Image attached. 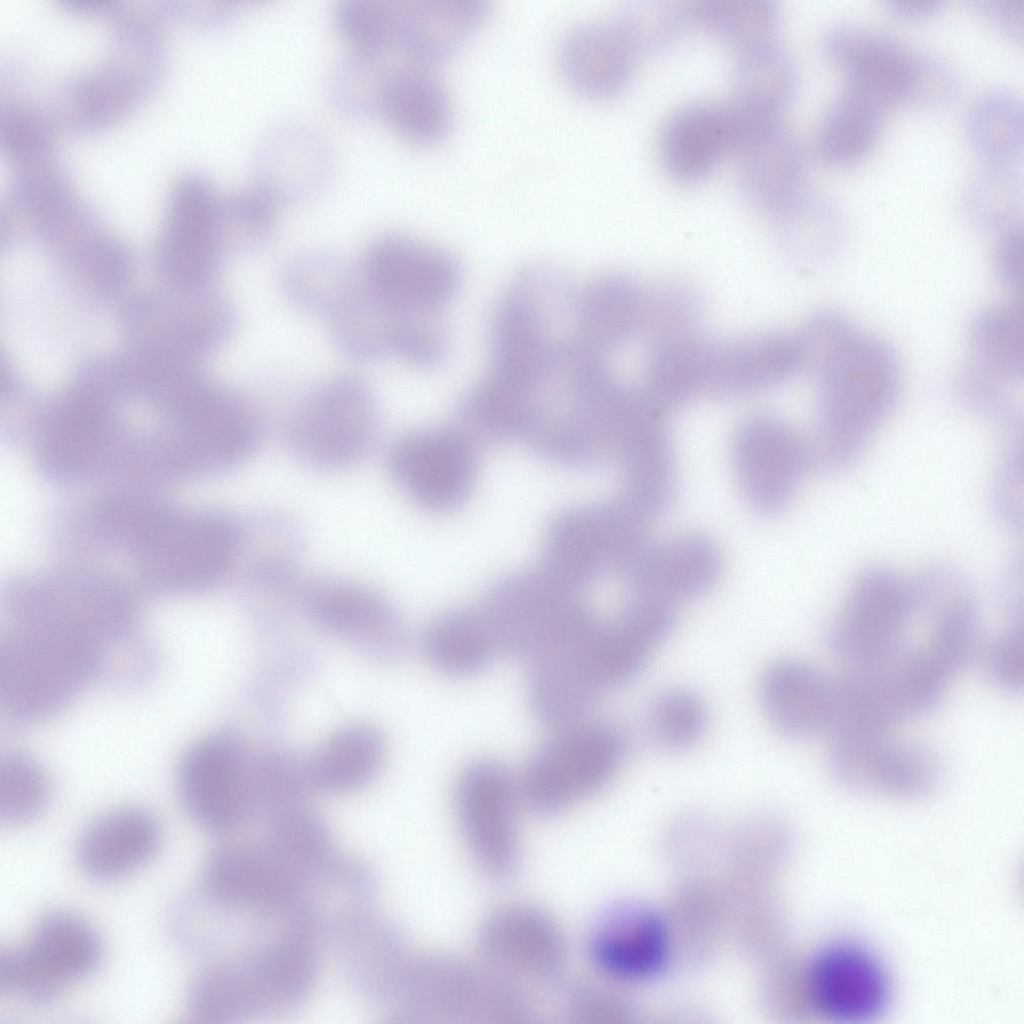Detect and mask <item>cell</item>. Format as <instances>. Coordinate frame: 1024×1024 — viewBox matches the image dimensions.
<instances>
[{"mask_svg":"<svg viewBox=\"0 0 1024 1024\" xmlns=\"http://www.w3.org/2000/svg\"><path fill=\"white\" fill-rule=\"evenodd\" d=\"M828 766L843 786L898 798L924 796L943 776L942 759L933 748L890 735L832 736Z\"/></svg>","mask_w":1024,"mask_h":1024,"instance_id":"obj_22","label":"cell"},{"mask_svg":"<svg viewBox=\"0 0 1024 1024\" xmlns=\"http://www.w3.org/2000/svg\"><path fill=\"white\" fill-rule=\"evenodd\" d=\"M816 378L814 464L843 470L858 461L893 411L900 393L899 363L885 341L856 333Z\"/></svg>","mask_w":1024,"mask_h":1024,"instance_id":"obj_2","label":"cell"},{"mask_svg":"<svg viewBox=\"0 0 1024 1024\" xmlns=\"http://www.w3.org/2000/svg\"><path fill=\"white\" fill-rule=\"evenodd\" d=\"M921 608L916 576L873 566L853 581L824 631L828 648L851 664L884 656L904 645L903 638Z\"/></svg>","mask_w":1024,"mask_h":1024,"instance_id":"obj_11","label":"cell"},{"mask_svg":"<svg viewBox=\"0 0 1024 1024\" xmlns=\"http://www.w3.org/2000/svg\"><path fill=\"white\" fill-rule=\"evenodd\" d=\"M422 651L428 663L451 677H469L485 669L498 652L478 607L447 610L424 631Z\"/></svg>","mask_w":1024,"mask_h":1024,"instance_id":"obj_40","label":"cell"},{"mask_svg":"<svg viewBox=\"0 0 1024 1024\" xmlns=\"http://www.w3.org/2000/svg\"><path fill=\"white\" fill-rule=\"evenodd\" d=\"M592 965L605 978L639 983L668 967L672 940L664 917L648 905L616 903L593 922L587 937Z\"/></svg>","mask_w":1024,"mask_h":1024,"instance_id":"obj_24","label":"cell"},{"mask_svg":"<svg viewBox=\"0 0 1024 1024\" xmlns=\"http://www.w3.org/2000/svg\"><path fill=\"white\" fill-rule=\"evenodd\" d=\"M800 83L792 53L774 40L739 50L733 73L732 102L753 112L781 117Z\"/></svg>","mask_w":1024,"mask_h":1024,"instance_id":"obj_39","label":"cell"},{"mask_svg":"<svg viewBox=\"0 0 1024 1024\" xmlns=\"http://www.w3.org/2000/svg\"><path fill=\"white\" fill-rule=\"evenodd\" d=\"M627 739L617 727L585 721L558 729L530 757L518 782L523 806L559 815L603 789L619 771Z\"/></svg>","mask_w":1024,"mask_h":1024,"instance_id":"obj_8","label":"cell"},{"mask_svg":"<svg viewBox=\"0 0 1024 1024\" xmlns=\"http://www.w3.org/2000/svg\"><path fill=\"white\" fill-rule=\"evenodd\" d=\"M391 998L416 1021L512 1023L528 1014L522 989L480 961L441 953L409 957Z\"/></svg>","mask_w":1024,"mask_h":1024,"instance_id":"obj_6","label":"cell"},{"mask_svg":"<svg viewBox=\"0 0 1024 1024\" xmlns=\"http://www.w3.org/2000/svg\"><path fill=\"white\" fill-rule=\"evenodd\" d=\"M646 730L650 740L667 753H682L696 746L708 726L704 701L686 688H671L659 693L649 704Z\"/></svg>","mask_w":1024,"mask_h":1024,"instance_id":"obj_47","label":"cell"},{"mask_svg":"<svg viewBox=\"0 0 1024 1024\" xmlns=\"http://www.w3.org/2000/svg\"><path fill=\"white\" fill-rule=\"evenodd\" d=\"M384 755L385 743L376 728L365 724L344 727L306 758L310 786L328 793L355 791L373 779Z\"/></svg>","mask_w":1024,"mask_h":1024,"instance_id":"obj_38","label":"cell"},{"mask_svg":"<svg viewBox=\"0 0 1024 1024\" xmlns=\"http://www.w3.org/2000/svg\"><path fill=\"white\" fill-rule=\"evenodd\" d=\"M49 797V783L41 766L22 754H9L0 762V818L21 824L38 816Z\"/></svg>","mask_w":1024,"mask_h":1024,"instance_id":"obj_53","label":"cell"},{"mask_svg":"<svg viewBox=\"0 0 1024 1024\" xmlns=\"http://www.w3.org/2000/svg\"><path fill=\"white\" fill-rule=\"evenodd\" d=\"M312 870L272 837L216 848L203 870L202 893L238 911L291 912Z\"/></svg>","mask_w":1024,"mask_h":1024,"instance_id":"obj_13","label":"cell"},{"mask_svg":"<svg viewBox=\"0 0 1024 1024\" xmlns=\"http://www.w3.org/2000/svg\"><path fill=\"white\" fill-rule=\"evenodd\" d=\"M973 368L998 382L1023 374V321L1016 306L997 305L979 313L971 327Z\"/></svg>","mask_w":1024,"mask_h":1024,"instance_id":"obj_43","label":"cell"},{"mask_svg":"<svg viewBox=\"0 0 1024 1024\" xmlns=\"http://www.w3.org/2000/svg\"><path fill=\"white\" fill-rule=\"evenodd\" d=\"M479 961L523 990L560 978L567 962L565 936L552 916L531 904L495 908L477 933Z\"/></svg>","mask_w":1024,"mask_h":1024,"instance_id":"obj_21","label":"cell"},{"mask_svg":"<svg viewBox=\"0 0 1024 1024\" xmlns=\"http://www.w3.org/2000/svg\"><path fill=\"white\" fill-rule=\"evenodd\" d=\"M21 955L47 989L58 998L71 982L99 965L102 946L94 928L64 911L44 915L34 926Z\"/></svg>","mask_w":1024,"mask_h":1024,"instance_id":"obj_33","label":"cell"},{"mask_svg":"<svg viewBox=\"0 0 1024 1024\" xmlns=\"http://www.w3.org/2000/svg\"><path fill=\"white\" fill-rule=\"evenodd\" d=\"M479 447L456 425L416 429L399 437L387 455L396 486L414 504L436 514L462 507L479 472Z\"/></svg>","mask_w":1024,"mask_h":1024,"instance_id":"obj_16","label":"cell"},{"mask_svg":"<svg viewBox=\"0 0 1024 1024\" xmlns=\"http://www.w3.org/2000/svg\"><path fill=\"white\" fill-rule=\"evenodd\" d=\"M558 56L568 84L597 99L615 96L626 87L638 57L613 18L570 29L561 40Z\"/></svg>","mask_w":1024,"mask_h":1024,"instance_id":"obj_31","label":"cell"},{"mask_svg":"<svg viewBox=\"0 0 1024 1024\" xmlns=\"http://www.w3.org/2000/svg\"><path fill=\"white\" fill-rule=\"evenodd\" d=\"M140 575L162 591L209 588L246 560L251 522L213 510L124 502L109 526Z\"/></svg>","mask_w":1024,"mask_h":1024,"instance_id":"obj_1","label":"cell"},{"mask_svg":"<svg viewBox=\"0 0 1024 1024\" xmlns=\"http://www.w3.org/2000/svg\"><path fill=\"white\" fill-rule=\"evenodd\" d=\"M105 652L63 627L9 623L0 648L2 706L19 720L54 715L98 674Z\"/></svg>","mask_w":1024,"mask_h":1024,"instance_id":"obj_4","label":"cell"},{"mask_svg":"<svg viewBox=\"0 0 1024 1024\" xmlns=\"http://www.w3.org/2000/svg\"><path fill=\"white\" fill-rule=\"evenodd\" d=\"M291 590L308 618L334 636L384 660L404 651L402 618L390 600L373 588L336 576L298 574Z\"/></svg>","mask_w":1024,"mask_h":1024,"instance_id":"obj_19","label":"cell"},{"mask_svg":"<svg viewBox=\"0 0 1024 1024\" xmlns=\"http://www.w3.org/2000/svg\"><path fill=\"white\" fill-rule=\"evenodd\" d=\"M731 457L743 497L764 515L783 511L814 465L812 445L790 425L768 415L741 423L733 436Z\"/></svg>","mask_w":1024,"mask_h":1024,"instance_id":"obj_20","label":"cell"},{"mask_svg":"<svg viewBox=\"0 0 1024 1024\" xmlns=\"http://www.w3.org/2000/svg\"><path fill=\"white\" fill-rule=\"evenodd\" d=\"M885 109L851 88L828 106L818 125L815 148L833 166H847L864 158L876 144Z\"/></svg>","mask_w":1024,"mask_h":1024,"instance_id":"obj_42","label":"cell"},{"mask_svg":"<svg viewBox=\"0 0 1024 1024\" xmlns=\"http://www.w3.org/2000/svg\"><path fill=\"white\" fill-rule=\"evenodd\" d=\"M603 621L592 616L528 661V700L540 723L558 730L583 722L609 690L599 654Z\"/></svg>","mask_w":1024,"mask_h":1024,"instance_id":"obj_18","label":"cell"},{"mask_svg":"<svg viewBox=\"0 0 1024 1024\" xmlns=\"http://www.w3.org/2000/svg\"><path fill=\"white\" fill-rule=\"evenodd\" d=\"M359 273L384 306L415 316H440L459 291L463 275L449 252L397 233L372 241Z\"/></svg>","mask_w":1024,"mask_h":1024,"instance_id":"obj_15","label":"cell"},{"mask_svg":"<svg viewBox=\"0 0 1024 1024\" xmlns=\"http://www.w3.org/2000/svg\"><path fill=\"white\" fill-rule=\"evenodd\" d=\"M380 427L377 400L354 376L317 385L295 407L285 427L292 455L311 469L337 472L365 459Z\"/></svg>","mask_w":1024,"mask_h":1024,"instance_id":"obj_9","label":"cell"},{"mask_svg":"<svg viewBox=\"0 0 1024 1024\" xmlns=\"http://www.w3.org/2000/svg\"><path fill=\"white\" fill-rule=\"evenodd\" d=\"M498 651L530 661L569 634L592 610L539 568L497 578L477 605Z\"/></svg>","mask_w":1024,"mask_h":1024,"instance_id":"obj_10","label":"cell"},{"mask_svg":"<svg viewBox=\"0 0 1024 1024\" xmlns=\"http://www.w3.org/2000/svg\"><path fill=\"white\" fill-rule=\"evenodd\" d=\"M613 19L637 56L667 49L692 21L689 3L675 0L628 1Z\"/></svg>","mask_w":1024,"mask_h":1024,"instance_id":"obj_49","label":"cell"},{"mask_svg":"<svg viewBox=\"0 0 1024 1024\" xmlns=\"http://www.w3.org/2000/svg\"><path fill=\"white\" fill-rule=\"evenodd\" d=\"M804 997L811 1012L835 1024H861L886 1013L893 981L884 961L869 945L836 938L820 945L803 974Z\"/></svg>","mask_w":1024,"mask_h":1024,"instance_id":"obj_17","label":"cell"},{"mask_svg":"<svg viewBox=\"0 0 1024 1024\" xmlns=\"http://www.w3.org/2000/svg\"><path fill=\"white\" fill-rule=\"evenodd\" d=\"M692 21L738 50L773 40L780 10L772 0H696Z\"/></svg>","mask_w":1024,"mask_h":1024,"instance_id":"obj_46","label":"cell"},{"mask_svg":"<svg viewBox=\"0 0 1024 1024\" xmlns=\"http://www.w3.org/2000/svg\"><path fill=\"white\" fill-rule=\"evenodd\" d=\"M255 768L239 734L220 731L201 738L178 767V793L186 812L210 831L239 828L256 813Z\"/></svg>","mask_w":1024,"mask_h":1024,"instance_id":"obj_14","label":"cell"},{"mask_svg":"<svg viewBox=\"0 0 1024 1024\" xmlns=\"http://www.w3.org/2000/svg\"><path fill=\"white\" fill-rule=\"evenodd\" d=\"M801 371L794 336L758 333L707 343L705 391L732 398L777 385Z\"/></svg>","mask_w":1024,"mask_h":1024,"instance_id":"obj_26","label":"cell"},{"mask_svg":"<svg viewBox=\"0 0 1024 1024\" xmlns=\"http://www.w3.org/2000/svg\"><path fill=\"white\" fill-rule=\"evenodd\" d=\"M735 147L736 128L729 103L686 104L668 116L659 137L664 168L674 179L687 183L705 177Z\"/></svg>","mask_w":1024,"mask_h":1024,"instance_id":"obj_29","label":"cell"},{"mask_svg":"<svg viewBox=\"0 0 1024 1024\" xmlns=\"http://www.w3.org/2000/svg\"><path fill=\"white\" fill-rule=\"evenodd\" d=\"M707 342L697 332L652 339L644 364V392L664 411L705 391Z\"/></svg>","mask_w":1024,"mask_h":1024,"instance_id":"obj_41","label":"cell"},{"mask_svg":"<svg viewBox=\"0 0 1024 1024\" xmlns=\"http://www.w3.org/2000/svg\"><path fill=\"white\" fill-rule=\"evenodd\" d=\"M280 205L273 193L258 183L227 202L225 212L235 225L239 243L245 250L265 242L273 230Z\"/></svg>","mask_w":1024,"mask_h":1024,"instance_id":"obj_56","label":"cell"},{"mask_svg":"<svg viewBox=\"0 0 1024 1024\" xmlns=\"http://www.w3.org/2000/svg\"><path fill=\"white\" fill-rule=\"evenodd\" d=\"M970 4L994 30L1012 40H1023L1024 0H973Z\"/></svg>","mask_w":1024,"mask_h":1024,"instance_id":"obj_59","label":"cell"},{"mask_svg":"<svg viewBox=\"0 0 1024 1024\" xmlns=\"http://www.w3.org/2000/svg\"><path fill=\"white\" fill-rule=\"evenodd\" d=\"M758 692L766 717L785 737L800 740L829 731L835 678L813 664L796 658L770 663L761 674Z\"/></svg>","mask_w":1024,"mask_h":1024,"instance_id":"obj_27","label":"cell"},{"mask_svg":"<svg viewBox=\"0 0 1024 1024\" xmlns=\"http://www.w3.org/2000/svg\"><path fill=\"white\" fill-rule=\"evenodd\" d=\"M358 275L340 258L324 252L303 255L283 274V287L300 309L323 321L355 286Z\"/></svg>","mask_w":1024,"mask_h":1024,"instance_id":"obj_44","label":"cell"},{"mask_svg":"<svg viewBox=\"0 0 1024 1024\" xmlns=\"http://www.w3.org/2000/svg\"><path fill=\"white\" fill-rule=\"evenodd\" d=\"M378 115L404 138L431 144L448 133L452 108L446 91L424 66L392 65L380 99Z\"/></svg>","mask_w":1024,"mask_h":1024,"instance_id":"obj_35","label":"cell"},{"mask_svg":"<svg viewBox=\"0 0 1024 1024\" xmlns=\"http://www.w3.org/2000/svg\"><path fill=\"white\" fill-rule=\"evenodd\" d=\"M964 208L978 226L1001 232L1018 225L1023 203V181L1018 171L1002 162L979 170L963 194Z\"/></svg>","mask_w":1024,"mask_h":1024,"instance_id":"obj_48","label":"cell"},{"mask_svg":"<svg viewBox=\"0 0 1024 1024\" xmlns=\"http://www.w3.org/2000/svg\"><path fill=\"white\" fill-rule=\"evenodd\" d=\"M856 334L842 315L824 311L811 316L794 335L801 370L817 376Z\"/></svg>","mask_w":1024,"mask_h":1024,"instance_id":"obj_55","label":"cell"},{"mask_svg":"<svg viewBox=\"0 0 1024 1024\" xmlns=\"http://www.w3.org/2000/svg\"><path fill=\"white\" fill-rule=\"evenodd\" d=\"M885 4L890 14L907 21L927 19L941 8V2L937 0H889Z\"/></svg>","mask_w":1024,"mask_h":1024,"instance_id":"obj_61","label":"cell"},{"mask_svg":"<svg viewBox=\"0 0 1024 1024\" xmlns=\"http://www.w3.org/2000/svg\"><path fill=\"white\" fill-rule=\"evenodd\" d=\"M721 567L720 551L711 539L683 534L651 543L644 558L643 583L652 593L677 605L709 592Z\"/></svg>","mask_w":1024,"mask_h":1024,"instance_id":"obj_36","label":"cell"},{"mask_svg":"<svg viewBox=\"0 0 1024 1024\" xmlns=\"http://www.w3.org/2000/svg\"><path fill=\"white\" fill-rule=\"evenodd\" d=\"M995 270L1010 289L1020 290L1023 280V234L1021 225L1002 231L995 250Z\"/></svg>","mask_w":1024,"mask_h":1024,"instance_id":"obj_60","label":"cell"},{"mask_svg":"<svg viewBox=\"0 0 1024 1024\" xmlns=\"http://www.w3.org/2000/svg\"><path fill=\"white\" fill-rule=\"evenodd\" d=\"M386 52L352 50L335 68L330 96L344 113L364 117L378 115L382 90L391 63Z\"/></svg>","mask_w":1024,"mask_h":1024,"instance_id":"obj_51","label":"cell"},{"mask_svg":"<svg viewBox=\"0 0 1024 1024\" xmlns=\"http://www.w3.org/2000/svg\"><path fill=\"white\" fill-rule=\"evenodd\" d=\"M478 0L401 1L395 49L424 66L454 54L487 13Z\"/></svg>","mask_w":1024,"mask_h":1024,"instance_id":"obj_34","label":"cell"},{"mask_svg":"<svg viewBox=\"0 0 1024 1024\" xmlns=\"http://www.w3.org/2000/svg\"><path fill=\"white\" fill-rule=\"evenodd\" d=\"M648 289L620 272H606L577 287L575 327L584 348L600 355L623 347L643 331Z\"/></svg>","mask_w":1024,"mask_h":1024,"instance_id":"obj_30","label":"cell"},{"mask_svg":"<svg viewBox=\"0 0 1024 1024\" xmlns=\"http://www.w3.org/2000/svg\"><path fill=\"white\" fill-rule=\"evenodd\" d=\"M575 286L560 270L535 264L517 272L494 308L489 328L488 372L532 383L578 344Z\"/></svg>","mask_w":1024,"mask_h":1024,"instance_id":"obj_3","label":"cell"},{"mask_svg":"<svg viewBox=\"0 0 1024 1024\" xmlns=\"http://www.w3.org/2000/svg\"><path fill=\"white\" fill-rule=\"evenodd\" d=\"M1023 625L1022 619L1015 620L990 644L986 667L991 681L1008 693H1021L1024 683L1023 672Z\"/></svg>","mask_w":1024,"mask_h":1024,"instance_id":"obj_58","label":"cell"},{"mask_svg":"<svg viewBox=\"0 0 1024 1024\" xmlns=\"http://www.w3.org/2000/svg\"><path fill=\"white\" fill-rule=\"evenodd\" d=\"M329 161L326 143L314 129L281 127L267 137L259 150L256 183L281 203L299 200L323 183Z\"/></svg>","mask_w":1024,"mask_h":1024,"instance_id":"obj_37","label":"cell"},{"mask_svg":"<svg viewBox=\"0 0 1024 1024\" xmlns=\"http://www.w3.org/2000/svg\"><path fill=\"white\" fill-rule=\"evenodd\" d=\"M773 220L780 246L787 254L796 256L802 248H814L836 236L844 225L837 201L823 192L805 188Z\"/></svg>","mask_w":1024,"mask_h":1024,"instance_id":"obj_50","label":"cell"},{"mask_svg":"<svg viewBox=\"0 0 1024 1024\" xmlns=\"http://www.w3.org/2000/svg\"><path fill=\"white\" fill-rule=\"evenodd\" d=\"M317 968L312 934L290 927L250 952L216 960L208 975L211 1004L228 1022L292 1008Z\"/></svg>","mask_w":1024,"mask_h":1024,"instance_id":"obj_7","label":"cell"},{"mask_svg":"<svg viewBox=\"0 0 1024 1024\" xmlns=\"http://www.w3.org/2000/svg\"><path fill=\"white\" fill-rule=\"evenodd\" d=\"M647 522L621 498L567 507L545 527L538 568L578 594L609 576L622 580L650 542Z\"/></svg>","mask_w":1024,"mask_h":1024,"instance_id":"obj_5","label":"cell"},{"mask_svg":"<svg viewBox=\"0 0 1024 1024\" xmlns=\"http://www.w3.org/2000/svg\"><path fill=\"white\" fill-rule=\"evenodd\" d=\"M965 132L970 146L994 162L1014 156L1023 144L1022 100L1004 89L983 92L967 111Z\"/></svg>","mask_w":1024,"mask_h":1024,"instance_id":"obj_45","label":"cell"},{"mask_svg":"<svg viewBox=\"0 0 1024 1024\" xmlns=\"http://www.w3.org/2000/svg\"><path fill=\"white\" fill-rule=\"evenodd\" d=\"M960 87V75L951 63L930 53L916 52L907 105L943 107L954 101Z\"/></svg>","mask_w":1024,"mask_h":1024,"instance_id":"obj_57","label":"cell"},{"mask_svg":"<svg viewBox=\"0 0 1024 1024\" xmlns=\"http://www.w3.org/2000/svg\"><path fill=\"white\" fill-rule=\"evenodd\" d=\"M736 152L741 193L758 212L773 218L804 189V150L782 120L753 134Z\"/></svg>","mask_w":1024,"mask_h":1024,"instance_id":"obj_28","label":"cell"},{"mask_svg":"<svg viewBox=\"0 0 1024 1024\" xmlns=\"http://www.w3.org/2000/svg\"><path fill=\"white\" fill-rule=\"evenodd\" d=\"M520 805L518 782L497 761H473L457 780L454 808L458 829L473 865L490 880H507L517 870Z\"/></svg>","mask_w":1024,"mask_h":1024,"instance_id":"obj_12","label":"cell"},{"mask_svg":"<svg viewBox=\"0 0 1024 1024\" xmlns=\"http://www.w3.org/2000/svg\"><path fill=\"white\" fill-rule=\"evenodd\" d=\"M160 829L155 818L138 808L109 812L92 822L81 834L77 859L92 879L113 881L144 864L156 853Z\"/></svg>","mask_w":1024,"mask_h":1024,"instance_id":"obj_32","label":"cell"},{"mask_svg":"<svg viewBox=\"0 0 1024 1024\" xmlns=\"http://www.w3.org/2000/svg\"><path fill=\"white\" fill-rule=\"evenodd\" d=\"M703 300L690 283L671 280L648 290L643 331L650 340L697 332L703 313Z\"/></svg>","mask_w":1024,"mask_h":1024,"instance_id":"obj_54","label":"cell"},{"mask_svg":"<svg viewBox=\"0 0 1024 1024\" xmlns=\"http://www.w3.org/2000/svg\"><path fill=\"white\" fill-rule=\"evenodd\" d=\"M820 48L846 74L848 88L884 109L905 105L914 51L880 30L847 22L829 26L822 33Z\"/></svg>","mask_w":1024,"mask_h":1024,"instance_id":"obj_25","label":"cell"},{"mask_svg":"<svg viewBox=\"0 0 1024 1024\" xmlns=\"http://www.w3.org/2000/svg\"><path fill=\"white\" fill-rule=\"evenodd\" d=\"M401 1L344 0L334 10V24L353 50L395 49Z\"/></svg>","mask_w":1024,"mask_h":1024,"instance_id":"obj_52","label":"cell"},{"mask_svg":"<svg viewBox=\"0 0 1024 1024\" xmlns=\"http://www.w3.org/2000/svg\"><path fill=\"white\" fill-rule=\"evenodd\" d=\"M630 400L617 444L621 499L647 521L666 512L675 492L674 458L664 410L644 390Z\"/></svg>","mask_w":1024,"mask_h":1024,"instance_id":"obj_23","label":"cell"}]
</instances>
